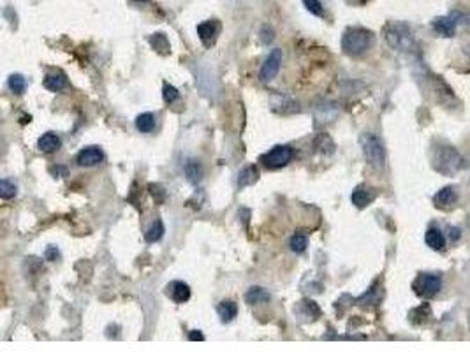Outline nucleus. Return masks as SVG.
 Instances as JSON below:
<instances>
[{"instance_id":"nucleus-32","label":"nucleus","mask_w":470,"mask_h":352,"mask_svg":"<svg viewBox=\"0 0 470 352\" xmlns=\"http://www.w3.org/2000/svg\"><path fill=\"white\" fill-rule=\"evenodd\" d=\"M136 2H148V0H136Z\"/></svg>"},{"instance_id":"nucleus-29","label":"nucleus","mask_w":470,"mask_h":352,"mask_svg":"<svg viewBox=\"0 0 470 352\" xmlns=\"http://www.w3.org/2000/svg\"><path fill=\"white\" fill-rule=\"evenodd\" d=\"M45 257H46V261L53 262V261H57L58 257H60V252H58L57 247L49 245L48 249H46V252H45Z\"/></svg>"},{"instance_id":"nucleus-9","label":"nucleus","mask_w":470,"mask_h":352,"mask_svg":"<svg viewBox=\"0 0 470 352\" xmlns=\"http://www.w3.org/2000/svg\"><path fill=\"white\" fill-rule=\"evenodd\" d=\"M219 30H221V25H219L215 20L203 21V23L197 25V36H199L201 42H203L206 48H210L213 42L217 41Z\"/></svg>"},{"instance_id":"nucleus-25","label":"nucleus","mask_w":470,"mask_h":352,"mask_svg":"<svg viewBox=\"0 0 470 352\" xmlns=\"http://www.w3.org/2000/svg\"><path fill=\"white\" fill-rule=\"evenodd\" d=\"M164 233H166V229H164V224L160 221H157L156 224L151 225L150 229H148L147 233V242L153 243V242H159L160 238L164 236Z\"/></svg>"},{"instance_id":"nucleus-8","label":"nucleus","mask_w":470,"mask_h":352,"mask_svg":"<svg viewBox=\"0 0 470 352\" xmlns=\"http://www.w3.org/2000/svg\"><path fill=\"white\" fill-rule=\"evenodd\" d=\"M104 159V153L101 148L97 147H88L85 150L78 153L76 157V162H78L79 168H94V166L101 164Z\"/></svg>"},{"instance_id":"nucleus-15","label":"nucleus","mask_w":470,"mask_h":352,"mask_svg":"<svg viewBox=\"0 0 470 352\" xmlns=\"http://www.w3.org/2000/svg\"><path fill=\"white\" fill-rule=\"evenodd\" d=\"M434 29L435 32L441 34L444 37H453L456 32V21L449 16H441L434 20Z\"/></svg>"},{"instance_id":"nucleus-14","label":"nucleus","mask_w":470,"mask_h":352,"mask_svg":"<svg viewBox=\"0 0 470 352\" xmlns=\"http://www.w3.org/2000/svg\"><path fill=\"white\" fill-rule=\"evenodd\" d=\"M425 242L430 249L437 250V252L446 249V238H444L442 231L437 229V227H430V229L426 231Z\"/></svg>"},{"instance_id":"nucleus-5","label":"nucleus","mask_w":470,"mask_h":352,"mask_svg":"<svg viewBox=\"0 0 470 352\" xmlns=\"http://www.w3.org/2000/svg\"><path fill=\"white\" fill-rule=\"evenodd\" d=\"M412 289L417 296L421 298H434L442 289V279L435 273H421L414 280Z\"/></svg>"},{"instance_id":"nucleus-2","label":"nucleus","mask_w":470,"mask_h":352,"mask_svg":"<svg viewBox=\"0 0 470 352\" xmlns=\"http://www.w3.org/2000/svg\"><path fill=\"white\" fill-rule=\"evenodd\" d=\"M462 153L451 144H438L434 150V166L441 175L453 176L463 168Z\"/></svg>"},{"instance_id":"nucleus-22","label":"nucleus","mask_w":470,"mask_h":352,"mask_svg":"<svg viewBox=\"0 0 470 352\" xmlns=\"http://www.w3.org/2000/svg\"><path fill=\"white\" fill-rule=\"evenodd\" d=\"M289 247H290V250H293V252H296V254H301V252H305V250H307L308 238L301 233H296L295 236L290 238Z\"/></svg>"},{"instance_id":"nucleus-13","label":"nucleus","mask_w":470,"mask_h":352,"mask_svg":"<svg viewBox=\"0 0 470 352\" xmlns=\"http://www.w3.org/2000/svg\"><path fill=\"white\" fill-rule=\"evenodd\" d=\"M60 147H62V141L55 132H46V134H42L41 138H39V141H37V148L45 153L57 152Z\"/></svg>"},{"instance_id":"nucleus-20","label":"nucleus","mask_w":470,"mask_h":352,"mask_svg":"<svg viewBox=\"0 0 470 352\" xmlns=\"http://www.w3.org/2000/svg\"><path fill=\"white\" fill-rule=\"evenodd\" d=\"M245 301L249 305L264 303V301H270V292L262 287H250L249 292L245 294Z\"/></svg>"},{"instance_id":"nucleus-24","label":"nucleus","mask_w":470,"mask_h":352,"mask_svg":"<svg viewBox=\"0 0 470 352\" xmlns=\"http://www.w3.org/2000/svg\"><path fill=\"white\" fill-rule=\"evenodd\" d=\"M150 42H151V46L159 51V53H168L169 51L168 37L164 36V34H153V36L150 37Z\"/></svg>"},{"instance_id":"nucleus-7","label":"nucleus","mask_w":470,"mask_h":352,"mask_svg":"<svg viewBox=\"0 0 470 352\" xmlns=\"http://www.w3.org/2000/svg\"><path fill=\"white\" fill-rule=\"evenodd\" d=\"M280 64H282V49H273L268 58L262 64L261 71H259V78L261 81H271L280 71Z\"/></svg>"},{"instance_id":"nucleus-23","label":"nucleus","mask_w":470,"mask_h":352,"mask_svg":"<svg viewBox=\"0 0 470 352\" xmlns=\"http://www.w3.org/2000/svg\"><path fill=\"white\" fill-rule=\"evenodd\" d=\"M9 88L14 94H23L25 88H27V79H25L23 74H11L9 76Z\"/></svg>"},{"instance_id":"nucleus-1","label":"nucleus","mask_w":470,"mask_h":352,"mask_svg":"<svg viewBox=\"0 0 470 352\" xmlns=\"http://www.w3.org/2000/svg\"><path fill=\"white\" fill-rule=\"evenodd\" d=\"M373 41H375V37L370 30L363 29V27H352V29L345 30L344 37H342V49L349 57H360L372 48Z\"/></svg>"},{"instance_id":"nucleus-11","label":"nucleus","mask_w":470,"mask_h":352,"mask_svg":"<svg viewBox=\"0 0 470 352\" xmlns=\"http://www.w3.org/2000/svg\"><path fill=\"white\" fill-rule=\"evenodd\" d=\"M456 201H458V194H456V188L454 187L441 188V190L434 196L435 206L442 210L451 208L453 205H456Z\"/></svg>"},{"instance_id":"nucleus-18","label":"nucleus","mask_w":470,"mask_h":352,"mask_svg":"<svg viewBox=\"0 0 470 352\" xmlns=\"http://www.w3.org/2000/svg\"><path fill=\"white\" fill-rule=\"evenodd\" d=\"M185 176H187V180L190 181V184L197 185L201 181V178H203V166H201L197 160L188 159L187 162H185Z\"/></svg>"},{"instance_id":"nucleus-6","label":"nucleus","mask_w":470,"mask_h":352,"mask_svg":"<svg viewBox=\"0 0 470 352\" xmlns=\"http://www.w3.org/2000/svg\"><path fill=\"white\" fill-rule=\"evenodd\" d=\"M293 155H295L293 148L287 147V144H278V147L271 148L270 152L262 157V162H264L266 168L278 169L289 164L293 160Z\"/></svg>"},{"instance_id":"nucleus-17","label":"nucleus","mask_w":470,"mask_h":352,"mask_svg":"<svg viewBox=\"0 0 470 352\" xmlns=\"http://www.w3.org/2000/svg\"><path fill=\"white\" fill-rule=\"evenodd\" d=\"M67 86V78L64 73L48 74L45 78V88L49 92H60Z\"/></svg>"},{"instance_id":"nucleus-21","label":"nucleus","mask_w":470,"mask_h":352,"mask_svg":"<svg viewBox=\"0 0 470 352\" xmlns=\"http://www.w3.org/2000/svg\"><path fill=\"white\" fill-rule=\"evenodd\" d=\"M136 129L143 134H148L156 129V116L151 113H141V115L136 118Z\"/></svg>"},{"instance_id":"nucleus-26","label":"nucleus","mask_w":470,"mask_h":352,"mask_svg":"<svg viewBox=\"0 0 470 352\" xmlns=\"http://www.w3.org/2000/svg\"><path fill=\"white\" fill-rule=\"evenodd\" d=\"M0 196L2 199H11V197L16 196V185L11 184L9 180L0 181Z\"/></svg>"},{"instance_id":"nucleus-28","label":"nucleus","mask_w":470,"mask_h":352,"mask_svg":"<svg viewBox=\"0 0 470 352\" xmlns=\"http://www.w3.org/2000/svg\"><path fill=\"white\" fill-rule=\"evenodd\" d=\"M303 4H305V8H307L312 14H315V16H323L324 14V8L323 4H321V0H303Z\"/></svg>"},{"instance_id":"nucleus-12","label":"nucleus","mask_w":470,"mask_h":352,"mask_svg":"<svg viewBox=\"0 0 470 352\" xmlns=\"http://www.w3.org/2000/svg\"><path fill=\"white\" fill-rule=\"evenodd\" d=\"M373 199H375V190L370 187H364V185L356 187L354 192H352L351 196L352 205H354L356 208H364V206L370 205Z\"/></svg>"},{"instance_id":"nucleus-10","label":"nucleus","mask_w":470,"mask_h":352,"mask_svg":"<svg viewBox=\"0 0 470 352\" xmlns=\"http://www.w3.org/2000/svg\"><path fill=\"white\" fill-rule=\"evenodd\" d=\"M166 294H168L175 303H187L188 299H190V287H188V284L182 282V280H173V282L166 287Z\"/></svg>"},{"instance_id":"nucleus-30","label":"nucleus","mask_w":470,"mask_h":352,"mask_svg":"<svg viewBox=\"0 0 470 352\" xmlns=\"http://www.w3.org/2000/svg\"><path fill=\"white\" fill-rule=\"evenodd\" d=\"M188 340H190V342H203V340H205V335H203V333H201V331H197V329H196V331H190V335H188Z\"/></svg>"},{"instance_id":"nucleus-27","label":"nucleus","mask_w":470,"mask_h":352,"mask_svg":"<svg viewBox=\"0 0 470 352\" xmlns=\"http://www.w3.org/2000/svg\"><path fill=\"white\" fill-rule=\"evenodd\" d=\"M162 97H164V101L168 104H171V103H175L176 99L180 97V94H178V90H176L175 86L173 85H164V88H162Z\"/></svg>"},{"instance_id":"nucleus-3","label":"nucleus","mask_w":470,"mask_h":352,"mask_svg":"<svg viewBox=\"0 0 470 352\" xmlns=\"http://www.w3.org/2000/svg\"><path fill=\"white\" fill-rule=\"evenodd\" d=\"M361 148H363V155L367 162L377 171H382L386 168V147L377 134L361 136Z\"/></svg>"},{"instance_id":"nucleus-4","label":"nucleus","mask_w":470,"mask_h":352,"mask_svg":"<svg viewBox=\"0 0 470 352\" xmlns=\"http://www.w3.org/2000/svg\"><path fill=\"white\" fill-rule=\"evenodd\" d=\"M386 41L389 42V46L395 49H400V51H407L414 46V37L410 32L409 25L401 23V21H393L388 23L384 30Z\"/></svg>"},{"instance_id":"nucleus-16","label":"nucleus","mask_w":470,"mask_h":352,"mask_svg":"<svg viewBox=\"0 0 470 352\" xmlns=\"http://www.w3.org/2000/svg\"><path fill=\"white\" fill-rule=\"evenodd\" d=\"M259 180V169L256 166H247L245 169H241L238 175V187L245 188L253 185Z\"/></svg>"},{"instance_id":"nucleus-19","label":"nucleus","mask_w":470,"mask_h":352,"mask_svg":"<svg viewBox=\"0 0 470 352\" xmlns=\"http://www.w3.org/2000/svg\"><path fill=\"white\" fill-rule=\"evenodd\" d=\"M217 314L219 317H221L222 323H231V320L238 316V305L234 303V301H231V299L222 301L217 307Z\"/></svg>"},{"instance_id":"nucleus-31","label":"nucleus","mask_w":470,"mask_h":352,"mask_svg":"<svg viewBox=\"0 0 470 352\" xmlns=\"http://www.w3.org/2000/svg\"><path fill=\"white\" fill-rule=\"evenodd\" d=\"M451 238H453V240H458L460 229H451Z\"/></svg>"}]
</instances>
